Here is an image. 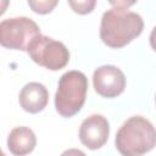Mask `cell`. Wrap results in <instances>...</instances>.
I'll return each instance as SVG.
<instances>
[{"mask_svg": "<svg viewBox=\"0 0 156 156\" xmlns=\"http://www.w3.org/2000/svg\"><path fill=\"white\" fill-rule=\"evenodd\" d=\"M27 52L35 63L50 71H58L69 61V51L63 43L41 34L30 43Z\"/></svg>", "mask_w": 156, "mask_h": 156, "instance_id": "5b68a950", "label": "cell"}, {"mask_svg": "<svg viewBox=\"0 0 156 156\" xmlns=\"http://www.w3.org/2000/svg\"><path fill=\"white\" fill-rule=\"evenodd\" d=\"M37 145V136L28 127H16L7 136V149L15 156L30 154Z\"/></svg>", "mask_w": 156, "mask_h": 156, "instance_id": "9c48e42d", "label": "cell"}, {"mask_svg": "<svg viewBox=\"0 0 156 156\" xmlns=\"http://www.w3.org/2000/svg\"><path fill=\"white\" fill-rule=\"evenodd\" d=\"M115 145L122 156H143L156 146V129L149 119L133 116L118 129Z\"/></svg>", "mask_w": 156, "mask_h": 156, "instance_id": "7a4b0ae2", "label": "cell"}, {"mask_svg": "<svg viewBox=\"0 0 156 156\" xmlns=\"http://www.w3.org/2000/svg\"><path fill=\"white\" fill-rule=\"evenodd\" d=\"M93 84L95 91L102 98H116L124 91L126 76L113 65H104L98 67L93 74Z\"/></svg>", "mask_w": 156, "mask_h": 156, "instance_id": "8992f818", "label": "cell"}, {"mask_svg": "<svg viewBox=\"0 0 156 156\" xmlns=\"http://www.w3.org/2000/svg\"><path fill=\"white\" fill-rule=\"evenodd\" d=\"M49 101V91L41 83H27L20 91L18 102L29 113H38L45 108Z\"/></svg>", "mask_w": 156, "mask_h": 156, "instance_id": "ba28073f", "label": "cell"}, {"mask_svg": "<svg viewBox=\"0 0 156 156\" xmlns=\"http://www.w3.org/2000/svg\"><path fill=\"white\" fill-rule=\"evenodd\" d=\"M61 156H87L82 150L79 149H68V150H65Z\"/></svg>", "mask_w": 156, "mask_h": 156, "instance_id": "7c38bea8", "label": "cell"}, {"mask_svg": "<svg viewBox=\"0 0 156 156\" xmlns=\"http://www.w3.org/2000/svg\"><path fill=\"white\" fill-rule=\"evenodd\" d=\"M155 102H156V95H155Z\"/></svg>", "mask_w": 156, "mask_h": 156, "instance_id": "5bb4252c", "label": "cell"}, {"mask_svg": "<svg viewBox=\"0 0 156 156\" xmlns=\"http://www.w3.org/2000/svg\"><path fill=\"white\" fill-rule=\"evenodd\" d=\"M68 5L72 7V10L79 15H87L93 11V9L96 5L95 0H69Z\"/></svg>", "mask_w": 156, "mask_h": 156, "instance_id": "8fae6325", "label": "cell"}, {"mask_svg": "<svg viewBox=\"0 0 156 156\" xmlns=\"http://www.w3.org/2000/svg\"><path fill=\"white\" fill-rule=\"evenodd\" d=\"M38 35H40L39 26L28 17L6 18L0 23V43L7 49L27 51Z\"/></svg>", "mask_w": 156, "mask_h": 156, "instance_id": "277c9868", "label": "cell"}, {"mask_svg": "<svg viewBox=\"0 0 156 156\" xmlns=\"http://www.w3.org/2000/svg\"><path fill=\"white\" fill-rule=\"evenodd\" d=\"M150 45H151L152 50L156 51V27H154V29L151 30V34H150Z\"/></svg>", "mask_w": 156, "mask_h": 156, "instance_id": "4fadbf2b", "label": "cell"}, {"mask_svg": "<svg viewBox=\"0 0 156 156\" xmlns=\"http://www.w3.org/2000/svg\"><path fill=\"white\" fill-rule=\"evenodd\" d=\"M110 124L102 115L87 117L79 127V140L90 150L100 149L108 139Z\"/></svg>", "mask_w": 156, "mask_h": 156, "instance_id": "52a82bcc", "label": "cell"}, {"mask_svg": "<svg viewBox=\"0 0 156 156\" xmlns=\"http://www.w3.org/2000/svg\"><path fill=\"white\" fill-rule=\"evenodd\" d=\"M88 79L80 71H68L58 80L55 94L56 111L66 118L78 113L83 107L87 98Z\"/></svg>", "mask_w": 156, "mask_h": 156, "instance_id": "3957f363", "label": "cell"}, {"mask_svg": "<svg viewBox=\"0 0 156 156\" xmlns=\"http://www.w3.org/2000/svg\"><path fill=\"white\" fill-rule=\"evenodd\" d=\"M57 4H58L57 0H29L28 1L29 7L34 12L40 13V15H45V13L51 12Z\"/></svg>", "mask_w": 156, "mask_h": 156, "instance_id": "30bf717a", "label": "cell"}, {"mask_svg": "<svg viewBox=\"0 0 156 156\" xmlns=\"http://www.w3.org/2000/svg\"><path fill=\"white\" fill-rule=\"evenodd\" d=\"M134 1H111L112 9L104 12L100 23V39L110 48H123L139 37L144 29L140 15L128 11Z\"/></svg>", "mask_w": 156, "mask_h": 156, "instance_id": "6da1fadb", "label": "cell"}]
</instances>
